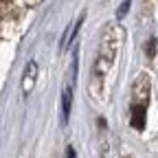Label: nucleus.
I'll list each match as a JSON object with an SVG mask.
<instances>
[{
    "label": "nucleus",
    "instance_id": "f257e3e1",
    "mask_svg": "<svg viewBox=\"0 0 158 158\" xmlns=\"http://www.w3.org/2000/svg\"><path fill=\"white\" fill-rule=\"evenodd\" d=\"M143 121H145V106L134 103L132 106V125L136 130H143Z\"/></svg>",
    "mask_w": 158,
    "mask_h": 158
},
{
    "label": "nucleus",
    "instance_id": "39448f33",
    "mask_svg": "<svg viewBox=\"0 0 158 158\" xmlns=\"http://www.w3.org/2000/svg\"><path fill=\"white\" fill-rule=\"evenodd\" d=\"M68 158H75V152H73V147H68Z\"/></svg>",
    "mask_w": 158,
    "mask_h": 158
},
{
    "label": "nucleus",
    "instance_id": "7ed1b4c3",
    "mask_svg": "<svg viewBox=\"0 0 158 158\" xmlns=\"http://www.w3.org/2000/svg\"><path fill=\"white\" fill-rule=\"evenodd\" d=\"M33 81H35V62H31V64H29V73H27V81H24V92H29V90H31Z\"/></svg>",
    "mask_w": 158,
    "mask_h": 158
},
{
    "label": "nucleus",
    "instance_id": "20e7f679",
    "mask_svg": "<svg viewBox=\"0 0 158 158\" xmlns=\"http://www.w3.org/2000/svg\"><path fill=\"white\" fill-rule=\"evenodd\" d=\"M130 5H132V0H125V2H123L121 7H118V11H116V18H123V15H125V11L130 9Z\"/></svg>",
    "mask_w": 158,
    "mask_h": 158
},
{
    "label": "nucleus",
    "instance_id": "f03ea898",
    "mask_svg": "<svg viewBox=\"0 0 158 158\" xmlns=\"http://www.w3.org/2000/svg\"><path fill=\"white\" fill-rule=\"evenodd\" d=\"M70 103H73V92H70V88H66V90H64V94H62V121H64V123L68 121Z\"/></svg>",
    "mask_w": 158,
    "mask_h": 158
}]
</instances>
